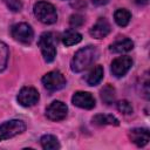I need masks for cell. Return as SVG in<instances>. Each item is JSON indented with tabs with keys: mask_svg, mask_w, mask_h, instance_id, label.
I'll use <instances>...</instances> for the list:
<instances>
[{
	"mask_svg": "<svg viewBox=\"0 0 150 150\" xmlns=\"http://www.w3.org/2000/svg\"><path fill=\"white\" fill-rule=\"evenodd\" d=\"M98 57V50L95 46H86L79 49L71 61H70V69L74 73H81L87 69L91 63H94Z\"/></svg>",
	"mask_w": 150,
	"mask_h": 150,
	"instance_id": "1",
	"label": "cell"
},
{
	"mask_svg": "<svg viewBox=\"0 0 150 150\" xmlns=\"http://www.w3.org/2000/svg\"><path fill=\"white\" fill-rule=\"evenodd\" d=\"M34 15L39 21L46 25H53L57 21V12L56 8L47 1H39L34 5Z\"/></svg>",
	"mask_w": 150,
	"mask_h": 150,
	"instance_id": "2",
	"label": "cell"
},
{
	"mask_svg": "<svg viewBox=\"0 0 150 150\" xmlns=\"http://www.w3.org/2000/svg\"><path fill=\"white\" fill-rule=\"evenodd\" d=\"M38 45L41 49V54L43 56V60L46 62H53L56 56V47L54 42L53 33L45 32L40 35Z\"/></svg>",
	"mask_w": 150,
	"mask_h": 150,
	"instance_id": "3",
	"label": "cell"
},
{
	"mask_svg": "<svg viewBox=\"0 0 150 150\" xmlns=\"http://www.w3.org/2000/svg\"><path fill=\"white\" fill-rule=\"evenodd\" d=\"M26 130V123L21 120H9L0 124V142L22 134Z\"/></svg>",
	"mask_w": 150,
	"mask_h": 150,
	"instance_id": "4",
	"label": "cell"
},
{
	"mask_svg": "<svg viewBox=\"0 0 150 150\" xmlns=\"http://www.w3.org/2000/svg\"><path fill=\"white\" fill-rule=\"evenodd\" d=\"M11 35L15 41L28 45L33 41L34 32L28 23L19 22V23H15L11 27Z\"/></svg>",
	"mask_w": 150,
	"mask_h": 150,
	"instance_id": "5",
	"label": "cell"
},
{
	"mask_svg": "<svg viewBox=\"0 0 150 150\" xmlns=\"http://www.w3.org/2000/svg\"><path fill=\"white\" fill-rule=\"evenodd\" d=\"M42 84L43 87L49 91H56L66 87L67 81L62 73L59 70H52L43 75L42 77Z\"/></svg>",
	"mask_w": 150,
	"mask_h": 150,
	"instance_id": "6",
	"label": "cell"
},
{
	"mask_svg": "<svg viewBox=\"0 0 150 150\" xmlns=\"http://www.w3.org/2000/svg\"><path fill=\"white\" fill-rule=\"evenodd\" d=\"M68 112V107L62 101H53L47 108H46V116L48 120L59 122L66 118Z\"/></svg>",
	"mask_w": 150,
	"mask_h": 150,
	"instance_id": "7",
	"label": "cell"
},
{
	"mask_svg": "<svg viewBox=\"0 0 150 150\" xmlns=\"http://www.w3.org/2000/svg\"><path fill=\"white\" fill-rule=\"evenodd\" d=\"M132 59L130 56H118L111 62L110 70L115 77H123L131 68Z\"/></svg>",
	"mask_w": 150,
	"mask_h": 150,
	"instance_id": "8",
	"label": "cell"
},
{
	"mask_svg": "<svg viewBox=\"0 0 150 150\" xmlns=\"http://www.w3.org/2000/svg\"><path fill=\"white\" fill-rule=\"evenodd\" d=\"M18 102L22 107H32L38 103L40 95L34 87H23L18 94Z\"/></svg>",
	"mask_w": 150,
	"mask_h": 150,
	"instance_id": "9",
	"label": "cell"
},
{
	"mask_svg": "<svg viewBox=\"0 0 150 150\" xmlns=\"http://www.w3.org/2000/svg\"><path fill=\"white\" fill-rule=\"evenodd\" d=\"M71 103L77 108L87 109V110L93 109L96 104L94 96L90 93H87V91H76V93H74V95L71 97Z\"/></svg>",
	"mask_w": 150,
	"mask_h": 150,
	"instance_id": "10",
	"label": "cell"
},
{
	"mask_svg": "<svg viewBox=\"0 0 150 150\" xmlns=\"http://www.w3.org/2000/svg\"><path fill=\"white\" fill-rule=\"evenodd\" d=\"M111 32V26L109 21L104 18H100L89 29V34L94 39H103Z\"/></svg>",
	"mask_w": 150,
	"mask_h": 150,
	"instance_id": "11",
	"label": "cell"
},
{
	"mask_svg": "<svg viewBox=\"0 0 150 150\" xmlns=\"http://www.w3.org/2000/svg\"><path fill=\"white\" fill-rule=\"evenodd\" d=\"M129 138L135 145H137L138 148H142L146 145L150 141L149 130L145 128H134L129 131Z\"/></svg>",
	"mask_w": 150,
	"mask_h": 150,
	"instance_id": "12",
	"label": "cell"
},
{
	"mask_svg": "<svg viewBox=\"0 0 150 150\" xmlns=\"http://www.w3.org/2000/svg\"><path fill=\"white\" fill-rule=\"evenodd\" d=\"M132 48H134V42L130 39H127V38L117 40V41H115L114 43H111L109 46V50L111 53H118V54L130 52Z\"/></svg>",
	"mask_w": 150,
	"mask_h": 150,
	"instance_id": "13",
	"label": "cell"
},
{
	"mask_svg": "<svg viewBox=\"0 0 150 150\" xmlns=\"http://www.w3.org/2000/svg\"><path fill=\"white\" fill-rule=\"evenodd\" d=\"M103 75H104L103 67L100 66V64H97V66H95V67L86 75V82H87L88 86H91V87L97 86V84L102 81Z\"/></svg>",
	"mask_w": 150,
	"mask_h": 150,
	"instance_id": "14",
	"label": "cell"
},
{
	"mask_svg": "<svg viewBox=\"0 0 150 150\" xmlns=\"http://www.w3.org/2000/svg\"><path fill=\"white\" fill-rule=\"evenodd\" d=\"M81 41H82V34H80L79 32H76L75 29H71V28L67 29L62 35V42L67 47L76 45Z\"/></svg>",
	"mask_w": 150,
	"mask_h": 150,
	"instance_id": "15",
	"label": "cell"
},
{
	"mask_svg": "<svg viewBox=\"0 0 150 150\" xmlns=\"http://www.w3.org/2000/svg\"><path fill=\"white\" fill-rule=\"evenodd\" d=\"M100 96H101V100L103 101V103H105L107 105H110L116 100V90L111 84H107L101 89Z\"/></svg>",
	"mask_w": 150,
	"mask_h": 150,
	"instance_id": "16",
	"label": "cell"
},
{
	"mask_svg": "<svg viewBox=\"0 0 150 150\" xmlns=\"http://www.w3.org/2000/svg\"><path fill=\"white\" fill-rule=\"evenodd\" d=\"M93 123L96 125H118L120 121L112 116V115H103V114H97L93 117Z\"/></svg>",
	"mask_w": 150,
	"mask_h": 150,
	"instance_id": "17",
	"label": "cell"
},
{
	"mask_svg": "<svg viewBox=\"0 0 150 150\" xmlns=\"http://www.w3.org/2000/svg\"><path fill=\"white\" fill-rule=\"evenodd\" d=\"M40 143H41V146L45 149V150H57L60 149V142L59 139L56 138V136L54 135H43L41 138H40Z\"/></svg>",
	"mask_w": 150,
	"mask_h": 150,
	"instance_id": "18",
	"label": "cell"
},
{
	"mask_svg": "<svg viewBox=\"0 0 150 150\" xmlns=\"http://www.w3.org/2000/svg\"><path fill=\"white\" fill-rule=\"evenodd\" d=\"M131 13L125 8H120L114 13V20L120 27H125L130 22Z\"/></svg>",
	"mask_w": 150,
	"mask_h": 150,
	"instance_id": "19",
	"label": "cell"
},
{
	"mask_svg": "<svg viewBox=\"0 0 150 150\" xmlns=\"http://www.w3.org/2000/svg\"><path fill=\"white\" fill-rule=\"evenodd\" d=\"M9 59V49L4 41H0V73L6 69Z\"/></svg>",
	"mask_w": 150,
	"mask_h": 150,
	"instance_id": "20",
	"label": "cell"
},
{
	"mask_svg": "<svg viewBox=\"0 0 150 150\" xmlns=\"http://www.w3.org/2000/svg\"><path fill=\"white\" fill-rule=\"evenodd\" d=\"M117 110L121 112V114H124V115H129V114H132L134 111V108L131 105V103L127 100H122L117 103Z\"/></svg>",
	"mask_w": 150,
	"mask_h": 150,
	"instance_id": "21",
	"label": "cell"
},
{
	"mask_svg": "<svg viewBox=\"0 0 150 150\" xmlns=\"http://www.w3.org/2000/svg\"><path fill=\"white\" fill-rule=\"evenodd\" d=\"M2 1L8 7V9L12 11V12H20L22 9L21 0H2Z\"/></svg>",
	"mask_w": 150,
	"mask_h": 150,
	"instance_id": "22",
	"label": "cell"
},
{
	"mask_svg": "<svg viewBox=\"0 0 150 150\" xmlns=\"http://www.w3.org/2000/svg\"><path fill=\"white\" fill-rule=\"evenodd\" d=\"M84 23V18L81 14H73L69 19V25L74 28L76 27H81Z\"/></svg>",
	"mask_w": 150,
	"mask_h": 150,
	"instance_id": "23",
	"label": "cell"
},
{
	"mask_svg": "<svg viewBox=\"0 0 150 150\" xmlns=\"http://www.w3.org/2000/svg\"><path fill=\"white\" fill-rule=\"evenodd\" d=\"M91 1V4L94 5V6H104V5H107L110 0H90Z\"/></svg>",
	"mask_w": 150,
	"mask_h": 150,
	"instance_id": "24",
	"label": "cell"
},
{
	"mask_svg": "<svg viewBox=\"0 0 150 150\" xmlns=\"http://www.w3.org/2000/svg\"><path fill=\"white\" fill-rule=\"evenodd\" d=\"M149 2V0H136V4L138 5H146Z\"/></svg>",
	"mask_w": 150,
	"mask_h": 150,
	"instance_id": "25",
	"label": "cell"
}]
</instances>
